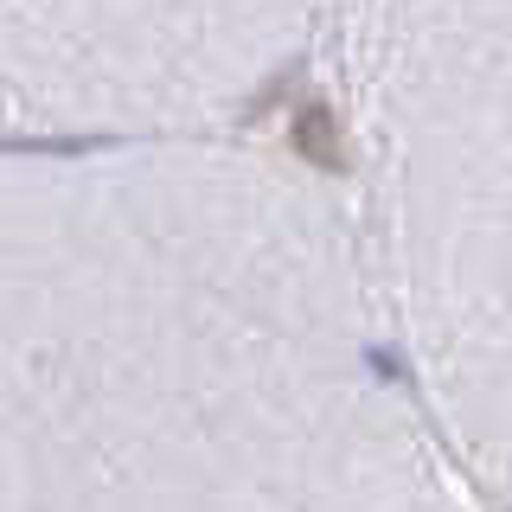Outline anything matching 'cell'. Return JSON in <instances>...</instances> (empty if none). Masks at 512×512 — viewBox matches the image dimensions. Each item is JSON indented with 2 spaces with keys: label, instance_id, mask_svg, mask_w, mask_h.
Segmentation results:
<instances>
[{
  "label": "cell",
  "instance_id": "6da1fadb",
  "mask_svg": "<svg viewBox=\"0 0 512 512\" xmlns=\"http://www.w3.org/2000/svg\"><path fill=\"white\" fill-rule=\"evenodd\" d=\"M378 327L276 154L0 141V512H436Z\"/></svg>",
  "mask_w": 512,
  "mask_h": 512
},
{
  "label": "cell",
  "instance_id": "7a4b0ae2",
  "mask_svg": "<svg viewBox=\"0 0 512 512\" xmlns=\"http://www.w3.org/2000/svg\"><path fill=\"white\" fill-rule=\"evenodd\" d=\"M372 301L461 461L512 500V0H340Z\"/></svg>",
  "mask_w": 512,
  "mask_h": 512
}]
</instances>
